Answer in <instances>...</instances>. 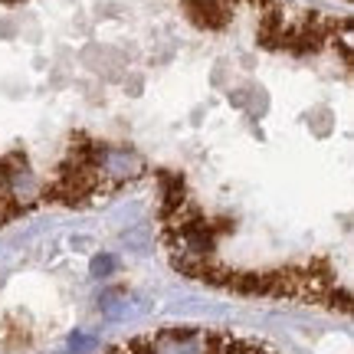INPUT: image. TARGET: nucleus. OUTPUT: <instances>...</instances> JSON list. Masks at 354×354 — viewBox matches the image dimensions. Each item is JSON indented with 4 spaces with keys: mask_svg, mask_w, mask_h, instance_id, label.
<instances>
[]
</instances>
